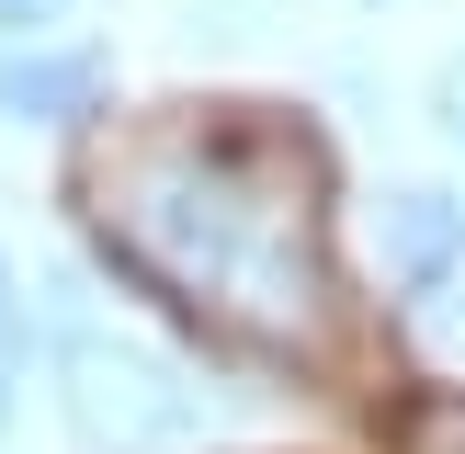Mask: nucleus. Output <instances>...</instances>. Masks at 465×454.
<instances>
[{"label": "nucleus", "mask_w": 465, "mask_h": 454, "mask_svg": "<svg viewBox=\"0 0 465 454\" xmlns=\"http://www.w3.org/2000/svg\"><path fill=\"white\" fill-rule=\"evenodd\" d=\"M91 204H103V227L171 295L216 307L227 330L318 340L330 262H318V159H307V136L250 125V114H193V125H159L125 159H103Z\"/></svg>", "instance_id": "obj_1"}, {"label": "nucleus", "mask_w": 465, "mask_h": 454, "mask_svg": "<svg viewBox=\"0 0 465 454\" xmlns=\"http://www.w3.org/2000/svg\"><path fill=\"white\" fill-rule=\"evenodd\" d=\"M57 375H68V420H80L91 454H193L204 443V398L171 352H148L136 330H80L57 340Z\"/></svg>", "instance_id": "obj_2"}, {"label": "nucleus", "mask_w": 465, "mask_h": 454, "mask_svg": "<svg viewBox=\"0 0 465 454\" xmlns=\"http://www.w3.org/2000/svg\"><path fill=\"white\" fill-rule=\"evenodd\" d=\"M103 103V45H0V114L12 125H68Z\"/></svg>", "instance_id": "obj_3"}, {"label": "nucleus", "mask_w": 465, "mask_h": 454, "mask_svg": "<svg viewBox=\"0 0 465 454\" xmlns=\"http://www.w3.org/2000/svg\"><path fill=\"white\" fill-rule=\"evenodd\" d=\"M386 262L409 295H443V272L465 262V204L454 193H398L386 204Z\"/></svg>", "instance_id": "obj_4"}, {"label": "nucleus", "mask_w": 465, "mask_h": 454, "mask_svg": "<svg viewBox=\"0 0 465 454\" xmlns=\"http://www.w3.org/2000/svg\"><path fill=\"white\" fill-rule=\"evenodd\" d=\"M68 12H80V0H0V35H23V45H35L45 23H68Z\"/></svg>", "instance_id": "obj_5"}, {"label": "nucleus", "mask_w": 465, "mask_h": 454, "mask_svg": "<svg viewBox=\"0 0 465 454\" xmlns=\"http://www.w3.org/2000/svg\"><path fill=\"white\" fill-rule=\"evenodd\" d=\"M443 125H454V136H465V57H454V68H443Z\"/></svg>", "instance_id": "obj_6"}, {"label": "nucleus", "mask_w": 465, "mask_h": 454, "mask_svg": "<svg viewBox=\"0 0 465 454\" xmlns=\"http://www.w3.org/2000/svg\"><path fill=\"white\" fill-rule=\"evenodd\" d=\"M12 363H23V340H0V409H12Z\"/></svg>", "instance_id": "obj_7"}, {"label": "nucleus", "mask_w": 465, "mask_h": 454, "mask_svg": "<svg viewBox=\"0 0 465 454\" xmlns=\"http://www.w3.org/2000/svg\"><path fill=\"white\" fill-rule=\"evenodd\" d=\"M0 284H12V262H0Z\"/></svg>", "instance_id": "obj_8"}]
</instances>
